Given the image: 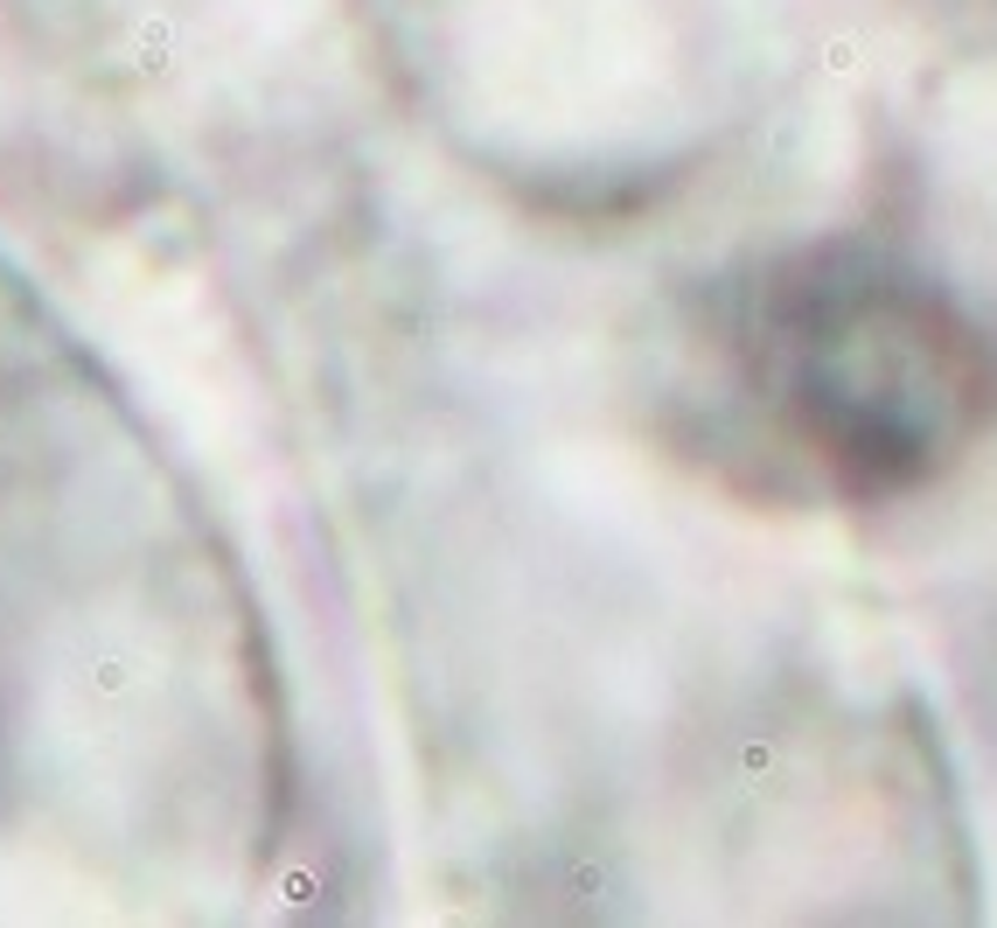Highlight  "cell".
<instances>
[{"label":"cell","instance_id":"cell-1","mask_svg":"<svg viewBox=\"0 0 997 928\" xmlns=\"http://www.w3.org/2000/svg\"><path fill=\"white\" fill-rule=\"evenodd\" d=\"M704 461L789 503H893L997 420V343L872 244H802L704 300Z\"/></svg>","mask_w":997,"mask_h":928}]
</instances>
